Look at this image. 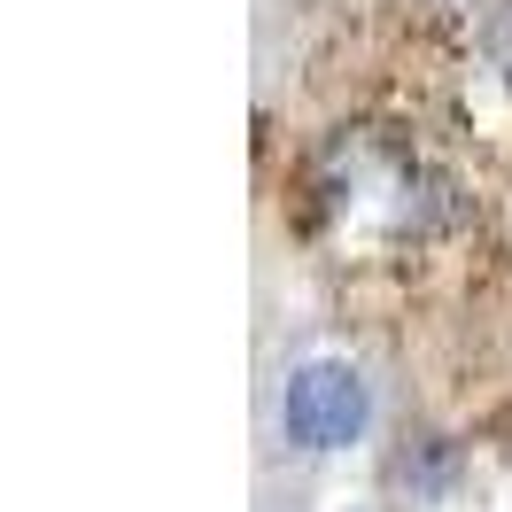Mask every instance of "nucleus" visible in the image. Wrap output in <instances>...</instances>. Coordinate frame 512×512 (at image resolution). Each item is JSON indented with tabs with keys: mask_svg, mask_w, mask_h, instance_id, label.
I'll return each instance as SVG.
<instances>
[{
	"mask_svg": "<svg viewBox=\"0 0 512 512\" xmlns=\"http://www.w3.org/2000/svg\"><path fill=\"white\" fill-rule=\"evenodd\" d=\"M373 419V396L342 357H319V365H295L288 396H280V427H288L295 450H350Z\"/></svg>",
	"mask_w": 512,
	"mask_h": 512,
	"instance_id": "1",
	"label": "nucleus"
}]
</instances>
